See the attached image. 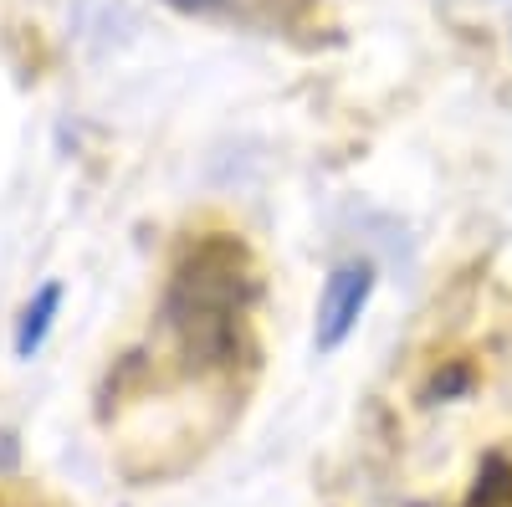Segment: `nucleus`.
<instances>
[{
	"label": "nucleus",
	"instance_id": "6",
	"mask_svg": "<svg viewBox=\"0 0 512 507\" xmlns=\"http://www.w3.org/2000/svg\"><path fill=\"white\" fill-rule=\"evenodd\" d=\"M169 6H185V11H195V6H216V0H169Z\"/></svg>",
	"mask_w": 512,
	"mask_h": 507
},
{
	"label": "nucleus",
	"instance_id": "5",
	"mask_svg": "<svg viewBox=\"0 0 512 507\" xmlns=\"http://www.w3.org/2000/svg\"><path fill=\"white\" fill-rule=\"evenodd\" d=\"M461 385H466V374H461V369H451L446 379H436V395H456Z\"/></svg>",
	"mask_w": 512,
	"mask_h": 507
},
{
	"label": "nucleus",
	"instance_id": "3",
	"mask_svg": "<svg viewBox=\"0 0 512 507\" xmlns=\"http://www.w3.org/2000/svg\"><path fill=\"white\" fill-rule=\"evenodd\" d=\"M57 313H62V282H41L36 298L21 313V323H16V359H36L41 349H47Z\"/></svg>",
	"mask_w": 512,
	"mask_h": 507
},
{
	"label": "nucleus",
	"instance_id": "4",
	"mask_svg": "<svg viewBox=\"0 0 512 507\" xmlns=\"http://www.w3.org/2000/svg\"><path fill=\"white\" fill-rule=\"evenodd\" d=\"M512 502V467L502 456H487V467L472 487V497H466V507H507Z\"/></svg>",
	"mask_w": 512,
	"mask_h": 507
},
{
	"label": "nucleus",
	"instance_id": "2",
	"mask_svg": "<svg viewBox=\"0 0 512 507\" xmlns=\"http://www.w3.org/2000/svg\"><path fill=\"white\" fill-rule=\"evenodd\" d=\"M374 298V267L369 262H338L323 298H318V323H313V349L338 354L349 344V333L359 328L364 308Z\"/></svg>",
	"mask_w": 512,
	"mask_h": 507
},
{
	"label": "nucleus",
	"instance_id": "1",
	"mask_svg": "<svg viewBox=\"0 0 512 507\" xmlns=\"http://www.w3.org/2000/svg\"><path fill=\"white\" fill-rule=\"evenodd\" d=\"M256 308V267L231 236L190 241L164 287V328L190 364L226 369L246 354V328Z\"/></svg>",
	"mask_w": 512,
	"mask_h": 507
}]
</instances>
